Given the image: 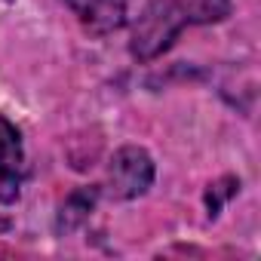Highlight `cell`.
<instances>
[{
	"label": "cell",
	"instance_id": "5",
	"mask_svg": "<svg viewBox=\"0 0 261 261\" xmlns=\"http://www.w3.org/2000/svg\"><path fill=\"white\" fill-rule=\"evenodd\" d=\"M185 19V25H212L227 19L230 0H169Z\"/></svg>",
	"mask_w": 261,
	"mask_h": 261
},
{
	"label": "cell",
	"instance_id": "3",
	"mask_svg": "<svg viewBox=\"0 0 261 261\" xmlns=\"http://www.w3.org/2000/svg\"><path fill=\"white\" fill-rule=\"evenodd\" d=\"M25 175V148L19 129L0 117V203L19 200V185Z\"/></svg>",
	"mask_w": 261,
	"mask_h": 261
},
{
	"label": "cell",
	"instance_id": "2",
	"mask_svg": "<svg viewBox=\"0 0 261 261\" xmlns=\"http://www.w3.org/2000/svg\"><path fill=\"white\" fill-rule=\"evenodd\" d=\"M154 181V160L142 148H120L108 166V194L114 200L142 197Z\"/></svg>",
	"mask_w": 261,
	"mask_h": 261
},
{
	"label": "cell",
	"instance_id": "1",
	"mask_svg": "<svg viewBox=\"0 0 261 261\" xmlns=\"http://www.w3.org/2000/svg\"><path fill=\"white\" fill-rule=\"evenodd\" d=\"M181 28H185V19L178 16V10L169 0H151L133 28V43H129L133 56L142 62L157 59L163 49L172 46V40L178 37Z\"/></svg>",
	"mask_w": 261,
	"mask_h": 261
},
{
	"label": "cell",
	"instance_id": "4",
	"mask_svg": "<svg viewBox=\"0 0 261 261\" xmlns=\"http://www.w3.org/2000/svg\"><path fill=\"white\" fill-rule=\"evenodd\" d=\"M65 7L95 34H111L126 22L129 0H62Z\"/></svg>",
	"mask_w": 261,
	"mask_h": 261
},
{
	"label": "cell",
	"instance_id": "6",
	"mask_svg": "<svg viewBox=\"0 0 261 261\" xmlns=\"http://www.w3.org/2000/svg\"><path fill=\"white\" fill-rule=\"evenodd\" d=\"M92 203H95V191H77V194H71V200L62 206V227H77L86 218V212L92 209Z\"/></svg>",
	"mask_w": 261,
	"mask_h": 261
}]
</instances>
